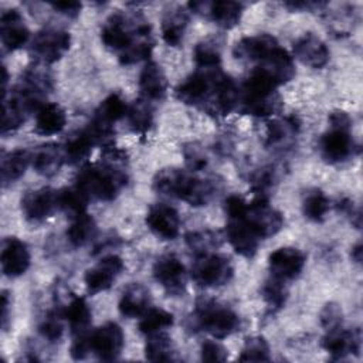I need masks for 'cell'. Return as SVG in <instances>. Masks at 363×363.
Returning <instances> with one entry per match:
<instances>
[{
  "label": "cell",
  "instance_id": "obj_1",
  "mask_svg": "<svg viewBox=\"0 0 363 363\" xmlns=\"http://www.w3.org/2000/svg\"><path fill=\"white\" fill-rule=\"evenodd\" d=\"M238 96L234 79L220 68L197 69L176 88L179 101L214 116L228 115L238 105Z\"/></svg>",
  "mask_w": 363,
  "mask_h": 363
},
{
  "label": "cell",
  "instance_id": "obj_17",
  "mask_svg": "<svg viewBox=\"0 0 363 363\" xmlns=\"http://www.w3.org/2000/svg\"><path fill=\"white\" fill-rule=\"evenodd\" d=\"M58 207V191L51 187H41L27 191L21 199V211L31 223L47 220Z\"/></svg>",
  "mask_w": 363,
  "mask_h": 363
},
{
  "label": "cell",
  "instance_id": "obj_45",
  "mask_svg": "<svg viewBox=\"0 0 363 363\" xmlns=\"http://www.w3.org/2000/svg\"><path fill=\"white\" fill-rule=\"evenodd\" d=\"M241 362H268L269 346L262 336H250L245 339L241 353L238 356Z\"/></svg>",
  "mask_w": 363,
  "mask_h": 363
},
{
  "label": "cell",
  "instance_id": "obj_53",
  "mask_svg": "<svg viewBox=\"0 0 363 363\" xmlns=\"http://www.w3.org/2000/svg\"><path fill=\"white\" fill-rule=\"evenodd\" d=\"M352 259L356 262V264H360L362 262V244L357 242L353 248H352Z\"/></svg>",
  "mask_w": 363,
  "mask_h": 363
},
{
  "label": "cell",
  "instance_id": "obj_52",
  "mask_svg": "<svg viewBox=\"0 0 363 363\" xmlns=\"http://www.w3.org/2000/svg\"><path fill=\"white\" fill-rule=\"evenodd\" d=\"M9 295L4 291L1 295V326L3 329L7 328V316H9Z\"/></svg>",
  "mask_w": 363,
  "mask_h": 363
},
{
  "label": "cell",
  "instance_id": "obj_26",
  "mask_svg": "<svg viewBox=\"0 0 363 363\" xmlns=\"http://www.w3.org/2000/svg\"><path fill=\"white\" fill-rule=\"evenodd\" d=\"M139 91L142 98L150 101H160L167 92V78L156 62H147L139 75Z\"/></svg>",
  "mask_w": 363,
  "mask_h": 363
},
{
  "label": "cell",
  "instance_id": "obj_18",
  "mask_svg": "<svg viewBox=\"0 0 363 363\" xmlns=\"http://www.w3.org/2000/svg\"><path fill=\"white\" fill-rule=\"evenodd\" d=\"M305 262V254L294 247H281L268 257V267L272 277L282 281L295 279L302 272Z\"/></svg>",
  "mask_w": 363,
  "mask_h": 363
},
{
  "label": "cell",
  "instance_id": "obj_21",
  "mask_svg": "<svg viewBox=\"0 0 363 363\" xmlns=\"http://www.w3.org/2000/svg\"><path fill=\"white\" fill-rule=\"evenodd\" d=\"M0 261L3 274L9 278H16L28 269L31 257L26 242L16 237H9L3 241Z\"/></svg>",
  "mask_w": 363,
  "mask_h": 363
},
{
  "label": "cell",
  "instance_id": "obj_5",
  "mask_svg": "<svg viewBox=\"0 0 363 363\" xmlns=\"http://www.w3.org/2000/svg\"><path fill=\"white\" fill-rule=\"evenodd\" d=\"M150 31V24L142 17H128L122 13H116L102 26L101 40L108 50L121 55L133 44L142 41L140 38H152Z\"/></svg>",
  "mask_w": 363,
  "mask_h": 363
},
{
  "label": "cell",
  "instance_id": "obj_11",
  "mask_svg": "<svg viewBox=\"0 0 363 363\" xmlns=\"http://www.w3.org/2000/svg\"><path fill=\"white\" fill-rule=\"evenodd\" d=\"M89 350L101 360L116 359L123 347L125 336L121 326L115 322H106L89 333Z\"/></svg>",
  "mask_w": 363,
  "mask_h": 363
},
{
  "label": "cell",
  "instance_id": "obj_28",
  "mask_svg": "<svg viewBox=\"0 0 363 363\" xmlns=\"http://www.w3.org/2000/svg\"><path fill=\"white\" fill-rule=\"evenodd\" d=\"M149 303H150L149 289L142 284L133 282L123 289L118 308L121 315L126 318H139L149 309Z\"/></svg>",
  "mask_w": 363,
  "mask_h": 363
},
{
  "label": "cell",
  "instance_id": "obj_43",
  "mask_svg": "<svg viewBox=\"0 0 363 363\" xmlns=\"http://www.w3.org/2000/svg\"><path fill=\"white\" fill-rule=\"evenodd\" d=\"M261 295L269 308L281 309L288 299V289L285 286V281L271 277L264 282L261 288Z\"/></svg>",
  "mask_w": 363,
  "mask_h": 363
},
{
  "label": "cell",
  "instance_id": "obj_37",
  "mask_svg": "<svg viewBox=\"0 0 363 363\" xmlns=\"http://www.w3.org/2000/svg\"><path fill=\"white\" fill-rule=\"evenodd\" d=\"M145 356L152 362H169L176 359V350L172 343V339L163 333H152L147 335V340L145 345Z\"/></svg>",
  "mask_w": 363,
  "mask_h": 363
},
{
  "label": "cell",
  "instance_id": "obj_32",
  "mask_svg": "<svg viewBox=\"0 0 363 363\" xmlns=\"http://www.w3.org/2000/svg\"><path fill=\"white\" fill-rule=\"evenodd\" d=\"M67 123V115L61 105L55 102L44 104L35 115V132L44 136L60 133Z\"/></svg>",
  "mask_w": 363,
  "mask_h": 363
},
{
  "label": "cell",
  "instance_id": "obj_9",
  "mask_svg": "<svg viewBox=\"0 0 363 363\" xmlns=\"http://www.w3.org/2000/svg\"><path fill=\"white\" fill-rule=\"evenodd\" d=\"M69 33L58 28H44L34 35L30 51L40 64H52L69 50Z\"/></svg>",
  "mask_w": 363,
  "mask_h": 363
},
{
  "label": "cell",
  "instance_id": "obj_19",
  "mask_svg": "<svg viewBox=\"0 0 363 363\" xmlns=\"http://www.w3.org/2000/svg\"><path fill=\"white\" fill-rule=\"evenodd\" d=\"M322 347L332 359H345L349 354H359L362 349L360 329L337 328L328 330L322 337Z\"/></svg>",
  "mask_w": 363,
  "mask_h": 363
},
{
  "label": "cell",
  "instance_id": "obj_35",
  "mask_svg": "<svg viewBox=\"0 0 363 363\" xmlns=\"http://www.w3.org/2000/svg\"><path fill=\"white\" fill-rule=\"evenodd\" d=\"M126 119L135 133H146L153 125V109L147 99L139 98L126 109Z\"/></svg>",
  "mask_w": 363,
  "mask_h": 363
},
{
  "label": "cell",
  "instance_id": "obj_50",
  "mask_svg": "<svg viewBox=\"0 0 363 363\" xmlns=\"http://www.w3.org/2000/svg\"><path fill=\"white\" fill-rule=\"evenodd\" d=\"M51 7L64 16L75 17L79 14V10L82 6L78 1H57V3H51Z\"/></svg>",
  "mask_w": 363,
  "mask_h": 363
},
{
  "label": "cell",
  "instance_id": "obj_46",
  "mask_svg": "<svg viewBox=\"0 0 363 363\" xmlns=\"http://www.w3.org/2000/svg\"><path fill=\"white\" fill-rule=\"evenodd\" d=\"M152 50H153L152 38L142 40V41L133 44L130 48H128L121 55H118V58L122 65H132V64H138L143 60H147L152 54Z\"/></svg>",
  "mask_w": 363,
  "mask_h": 363
},
{
  "label": "cell",
  "instance_id": "obj_30",
  "mask_svg": "<svg viewBox=\"0 0 363 363\" xmlns=\"http://www.w3.org/2000/svg\"><path fill=\"white\" fill-rule=\"evenodd\" d=\"M95 145H98V140L86 126L72 132L62 146L65 160L71 164L85 160Z\"/></svg>",
  "mask_w": 363,
  "mask_h": 363
},
{
  "label": "cell",
  "instance_id": "obj_41",
  "mask_svg": "<svg viewBox=\"0 0 363 363\" xmlns=\"http://www.w3.org/2000/svg\"><path fill=\"white\" fill-rule=\"evenodd\" d=\"M88 199L85 194L74 184L71 187H64L58 190V207L69 216V218H75L77 216H81L86 213V204Z\"/></svg>",
  "mask_w": 363,
  "mask_h": 363
},
{
  "label": "cell",
  "instance_id": "obj_4",
  "mask_svg": "<svg viewBox=\"0 0 363 363\" xmlns=\"http://www.w3.org/2000/svg\"><path fill=\"white\" fill-rule=\"evenodd\" d=\"M277 86L264 71L255 67L240 89L241 111L252 116H269L279 111L281 99Z\"/></svg>",
  "mask_w": 363,
  "mask_h": 363
},
{
  "label": "cell",
  "instance_id": "obj_31",
  "mask_svg": "<svg viewBox=\"0 0 363 363\" xmlns=\"http://www.w3.org/2000/svg\"><path fill=\"white\" fill-rule=\"evenodd\" d=\"M64 316L69 325L74 339L89 335L88 329L91 325L92 312L84 298L72 296L64 309Z\"/></svg>",
  "mask_w": 363,
  "mask_h": 363
},
{
  "label": "cell",
  "instance_id": "obj_29",
  "mask_svg": "<svg viewBox=\"0 0 363 363\" xmlns=\"http://www.w3.org/2000/svg\"><path fill=\"white\" fill-rule=\"evenodd\" d=\"M189 24L187 10L182 6L170 7L162 18V37L170 47H177L183 41Z\"/></svg>",
  "mask_w": 363,
  "mask_h": 363
},
{
  "label": "cell",
  "instance_id": "obj_6",
  "mask_svg": "<svg viewBox=\"0 0 363 363\" xmlns=\"http://www.w3.org/2000/svg\"><path fill=\"white\" fill-rule=\"evenodd\" d=\"M194 328H199L217 339H223L234 333L240 328L238 315L214 299H200L191 315Z\"/></svg>",
  "mask_w": 363,
  "mask_h": 363
},
{
  "label": "cell",
  "instance_id": "obj_40",
  "mask_svg": "<svg viewBox=\"0 0 363 363\" xmlns=\"http://www.w3.org/2000/svg\"><path fill=\"white\" fill-rule=\"evenodd\" d=\"M220 44L214 38H206L194 47L193 58L199 69H214L220 68L221 50Z\"/></svg>",
  "mask_w": 363,
  "mask_h": 363
},
{
  "label": "cell",
  "instance_id": "obj_24",
  "mask_svg": "<svg viewBox=\"0 0 363 363\" xmlns=\"http://www.w3.org/2000/svg\"><path fill=\"white\" fill-rule=\"evenodd\" d=\"M279 47L275 37L269 34H257L241 38L233 48V54L238 60L247 61H262L274 50Z\"/></svg>",
  "mask_w": 363,
  "mask_h": 363
},
{
  "label": "cell",
  "instance_id": "obj_8",
  "mask_svg": "<svg viewBox=\"0 0 363 363\" xmlns=\"http://www.w3.org/2000/svg\"><path fill=\"white\" fill-rule=\"evenodd\" d=\"M128 105L123 98L112 92L109 94L95 109L92 119L86 125V128L96 138L98 143L105 142L113 132V123L126 115Z\"/></svg>",
  "mask_w": 363,
  "mask_h": 363
},
{
  "label": "cell",
  "instance_id": "obj_3",
  "mask_svg": "<svg viewBox=\"0 0 363 363\" xmlns=\"http://www.w3.org/2000/svg\"><path fill=\"white\" fill-rule=\"evenodd\" d=\"M125 169L113 167L105 162L85 164L77 174L75 186L88 200L111 201L126 184Z\"/></svg>",
  "mask_w": 363,
  "mask_h": 363
},
{
  "label": "cell",
  "instance_id": "obj_13",
  "mask_svg": "<svg viewBox=\"0 0 363 363\" xmlns=\"http://www.w3.org/2000/svg\"><path fill=\"white\" fill-rule=\"evenodd\" d=\"M319 147L326 162L342 163L353 156L356 145L350 135V128L330 126V129L322 135Z\"/></svg>",
  "mask_w": 363,
  "mask_h": 363
},
{
  "label": "cell",
  "instance_id": "obj_22",
  "mask_svg": "<svg viewBox=\"0 0 363 363\" xmlns=\"http://www.w3.org/2000/svg\"><path fill=\"white\" fill-rule=\"evenodd\" d=\"M0 37L7 51H16L27 44L30 31L23 16L16 9H9L0 17Z\"/></svg>",
  "mask_w": 363,
  "mask_h": 363
},
{
  "label": "cell",
  "instance_id": "obj_15",
  "mask_svg": "<svg viewBox=\"0 0 363 363\" xmlns=\"http://www.w3.org/2000/svg\"><path fill=\"white\" fill-rule=\"evenodd\" d=\"M225 237L231 247L235 250V252L247 258H251L257 252L261 240L248 224L245 213L227 217Z\"/></svg>",
  "mask_w": 363,
  "mask_h": 363
},
{
  "label": "cell",
  "instance_id": "obj_27",
  "mask_svg": "<svg viewBox=\"0 0 363 363\" xmlns=\"http://www.w3.org/2000/svg\"><path fill=\"white\" fill-rule=\"evenodd\" d=\"M31 164L34 170L44 177H51L57 174L62 163L65 162L64 149L57 143L41 145L34 152H31Z\"/></svg>",
  "mask_w": 363,
  "mask_h": 363
},
{
  "label": "cell",
  "instance_id": "obj_2",
  "mask_svg": "<svg viewBox=\"0 0 363 363\" xmlns=\"http://www.w3.org/2000/svg\"><path fill=\"white\" fill-rule=\"evenodd\" d=\"M152 186L157 194L183 200L194 207L208 204L220 189L216 179H200L177 167L159 170L153 177Z\"/></svg>",
  "mask_w": 363,
  "mask_h": 363
},
{
  "label": "cell",
  "instance_id": "obj_25",
  "mask_svg": "<svg viewBox=\"0 0 363 363\" xmlns=\"http://www.w3.org/2000/svg\"><path fill=\"white\" fill-rule=\"evenodd\" d=\"M257 68L264 71L277 85L289 82L295 75L294 60L281 47L274 50L265 60H262Z\"/></svg>",
  "mask_w": 363,
  "mask_h": 363
},
{
  "label": "cell",
  "instance_id": "obj_16",
  "mask_svg": "<svg viewBox=\"0 0 363 363\" xmlns=\"http://www.w3.org/2000/svg\"><path fill=\"white\" fill-rule=\"evenodd\" d=\"M123 261L115 254L105 255L96 265L86 269L84 281L89 294H98L112 286L115 279L123 271Z\"/></svg>",
  "mask_w": 363,
  "mask_h": 363
},
{
  "label": "cell",
  "instance_id": "obj_33",
  "mask_svg": "<svg viewBox=\"0 0 363 363\" xmlns=\"http://www.w3.org/2000/svg\"><path fill=\"white\" fill-rule=\"evenodd\" d=\"M33 155L27 149H16L9 152L1 157V182L3 186H7L18 180L24 173L28 164L31 163Z\"/></svg>",
  "mask_w": 363,
  "mask_h": 363
},
{
  "label": "cell",
  "instance_id": "obj_51",
  "mask_svg": "<svg viewBox=\"0 0 363 363\" xmlns=\"http://www.w3.org/2000/svg\"><path fill=\"white\" fill-rule=\"evenodd\" d=\"M329 123H330V126H336V128H350L352 119L343 111H333L329 115Z\"/></svg>",
  "mask_w": 363,
  "mask_h": 363
},
{
  "label": "cell",
  "instance_id": "obj_23",
  "mask_svg": "<svg viewBox=\"0 0 363 363\" xmlns=\"http://www.w3.org/2000/svg\"><path fill=\"white\" fill-rule=\"evenodd\" d=\"M294 55L311 68H322L329 61L326 44L312 33H306L294 43Z\"/></svg>",
  "mask_w": 363,
  "mask_h": 363
},
{
  "label": "cell",
  "instance_id": "obj_20",
  "mask_svg": "<svg viewBox=\"0 0 363 363\" xmlns=\"http://www.w3.org/2000/svg\"><path fill=\"white\" fill-rule=\"evenodd\" d=\"M147 228L160 240H174L180 230L179 213L167 204L157 203L146 213Z\"/></svg>",
  "mask_w": 363,
  "mask_h": 363
},
{
  "label": "cell",
  "instance_id": "obj_10",
  "mask_svg": "<svg viewBox=\"0 0 363 363\" xmlns=\"http://www.w3.org/2000/svg\"><path fill=\"white\" fill-rule=\"evenodd\" d=\"M245 218L261 240L275 235L284 227L282 214L262 197H255L248 203Z\"/></svg>",
  "mask_w": 363,
  "mask_h": 363
},
{
  "label": "cell",
  "instance_id": "obj_14",
  "mask_svg": "<svg viewBox=\"0 0 363 363\" xmlns=\"http://www.w3.org/2000/svg\"><path fill=\"white\" fill-rule=\"evenodd\" d=\"M187 7L196 13L211 18L223 28H233L241 20L242 4L237 1L217 0V1H190Z\"/></svg>",
  "mask_w": 363,
  "mask_h": 363
},
{
  "label": "cell",
  "instance_id": "obj_7",
  "mask_svg": "<svg viewBox=\"0 0 363 363\" xmlns=\"http://www.w3.org/2000/svg\"><path fill=\"white\" fill-rule=\"evenodd\" d=\"M234 268L231 261L220 254H206L197 258L191 268V277L196 284L206 288L221 286L230 282Z\"/></svg>",
  "mask_w": 363,
  "mask_h": 363
},
{
  "label": "cell",
  "instance_id": "obj_38",
  "mask_svg": "<svg viewBox=\"0 0 363 363\" xmlns=\"http://www.w3.org/2000/svg\"><path fill=\"white\" fill-rule=\"evenodd\" d=\"M184 240L187 247L197 257H201L218 248L223 241V237L218 231H214V230H196V231L187 233Z\"/></svg>",
  "mask_w": 363,
  "mask_h": 363
},
{
  "label": "cell",
  "instance_id": "obj_34",
  "mask_svg": "<svg viewBox=\"0 0 363 363\" xmlns=\"http://www.w3.org/2000/svg\"><path fill=\"white\" fill-rule=\"evenodd\" d=\"M298 122L294 116L285 119H277L268 123L265 145L269 147L288 146L298 132Z\"/></svg>",
  "mask_w": 363,
  "mask_h": 363
},
{
  "label": "cell",
  "instance_id": "obj_47",
  "mask_svg": "<svg viewBox=\"0 0 363 363\" xmlns=\"http://www.w3.org/2000/svg\"><path fill=\"white\" fill-rule=\"evenodd\" d=\"M183 156H184L186 164L190 169V172L203 170L208 163L207 153H206L204 147L200 146L199 143L186 145L183 149Z\"/></svg>",
  "mask_w": 363,
  "mask_h": 363
},
{
  "label": "cell",
  "instance_id": "obj_48",
  "mask_svg": "<svg viewBox=\"0 0 363 363\" xmlns=\"http://www.w3.org/2000/svg\"><path fill=\"white\" fill-rule=\"evenodd\" d=\"M319 319H320V325L325 328L326 332L342 328V323H343L342 308L335 302H329L320 311Z\"/></svg>",
  "mask_w": 363,
  "mask_h": 363
},
{
  "label": "cell",
  "instance_id": "obj_44",
  "mask_svg": "<svg viewBox=\"0 0 363 363\" xmlns=\"http://www.w3.org/2000/svg\"><path fill=\"white\" fill-rule=\"evenodd\" d=\"M64 309L55 308L44 316L38 326V332L48 342H58L64 333Z\"/></svg>",
  "mask_w": 363,
  "mask_h": 363
},
{
  "label": "cell",
  "instance_id": "obj_36",
  "mask_svg": "<svg viewBox=\"0 0 363 363\" xmlns=\"http://www.w3.org/2000/svg\"><path fill=\"white\" fill-rule=\"evenodd\" d=\"M96 234V223L92 216L84 213L72 218L68 230L67 238L72 247H84L94 240Z\"/></svg>",
  "mask_w": 363,
  "mask_h": 363
},
{
  "label": "cell",
  "instance_id": "obj_49",
  "mask_svg": "<svg viewBox=\"0 0 363 363\" xmlns=\"http://www.w3.org/2000/svg\"><path fill=\"white\" fill-rule=\"evenodd\" d=\"M200 354L204 362H224L228 357V350L216 340H206L201 345Z\"/></svg>",
  "mask_w": 363,
  "mask_h": 363
},
{
  "label": "cell",
  "instance_id": "obj_12",
  "mask_svg": "<svg viewBox=\"0 0 363 363\" xmlns=\"http://www.w3.org/2000/svg\"><path fill=\"white\" fill-rule=\"evenodd\" d=\"M153 277L163 289L173 296H179L186 289V268L173 254L160 255L153 264Z\"/></svg>",
  "mask_w": 363,
  "mask_h": 363
},
{
  "label": "cell",
  "instance_id": "obj_42",
  "mask_svg": "<svg viewBox=\"0 0 363 363\" xmlns=\"http://www.w3.org/2000/svg\"><path fill=\"white\" fill-rule=\"evenodd\" d=\"M172 325H173V315L170 312L162 308H150L140 316L139 330L147 336L152 333L163 332Z\"/></svg>",
  "mask_w": 363,
  "mask_h": 363
},
{
  "label": "cell",
  "instance_id": "obj_39",
  "mask_svg": "<svg viewBox=\"0 0 363 363\" xmlns=\"http://www.w3.org/2000/svg\"><path fill=\"white\" fill-rule=\"evenodd\" d=\"M329 208H330V200L319 189H313L308 191L302 200V213L308 220L313 223H322Z\"/></svg>",
  "mask_w": 363,
  "mask_h": 363
}]
</instances>
